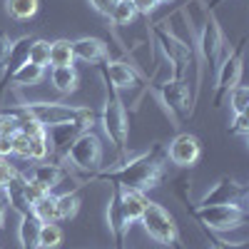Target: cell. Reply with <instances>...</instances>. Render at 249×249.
Masks as SVG:
<instances>
[{
    "instance_id": "obj_4",
    "label": "cell",
    "mask_w": 249,
    "mask_h": 249,
    "mask_svg": "<svg viewBox=\"0 0 249 249\" xmlns=\"http://www.w3.org/2000/svg\"><path fill=\"white\" fill-rule=\"evenodd\" d=\"M23 112L28 117H33L37 124H43L45 130L50 127H60L68 122H77L82 117H92L97 115L92 107H80V105H62V102H25Z\"/></svg>"
},
{
    "instance_id": "obj_13",
    "label": "cell",
    "mask_w": 249,
    "mask_h": 249,
    "mask_svg": "<svg viewBox=\"0 0 249 249\" xmlns=\"http://www.w3.org/2000/svg\"><path fill=\"white\" fill-rule=\"evenodd\" d=\"M120 195L122 190L117 184H110V202H107V227L110 234L115 239V249H124V239H127L130 224L122 217V207H120Z\"/></svg>"
},
{
    "instance_id": "obj_27",
    "label": "cell",
    "mask_w": 249,
    "mask_h": 249,
    "mask_svg": "<svg viewBox=\"0 0 249 249\" xmlns=\"http://www.w3.org/2000/svg\"><path fill=\"white\" fill-rule=\"evenodd\" d=\"M20 132V115L10 107V110H0V135H18Z\"/></svg>"
},
{
    "instance_id": "obj_21",
    "label": "cell",
    "mask_w": 249,
    "mask_h": 249,
    "mask_svg": "<svg viewBox=\"0 0 249 249\" xmlns=\"http://www.w3.org/2000/svg\"><path fill=\"white\" fill-rule=\"evenodd\" d=\"M40 222L33 212H25L20 214V244H23V249H37V232H40Z\"/></svg>"
},
{
    "instance_id": "obj_14",
    "label": "cell",
    "mask_w": 249,
    "mask_h": 249,
    "mask_svg": "<svg viewBox=\"0 0 249 249\" xmlns=\"http://www.w3.org/2000/svg\"><path fill=\"white\" fill-rule=\"evenodd\" d=\"M72 55L80 62H88V65H97V62H105L107 57V45L97 37H80L72 43Z\"/></svg>"
},
{
    "instance_id": "obj_15",
    "label": "cell",
    "mask_w": 249,
    "mask_h": 249,
    "mask_svg": "<svg viewBox=\"0 0 249 249\" xmlns=\"http://www.w3.org/2000/svg\"><path fill=\"white\" fill-rule=\"evenodd\" d=\"M68 175H70V170L62 167V164H53V162L48 164V162H43V164H37V167L30 172V179L37 182L45 192H53Z\"/></svg>"
},
{
    "instance_id": "obj_32",
    "label": "cell",
    "mask_w": 249,
    "mask_h": 249,
    "mask_svg": "<svg viewBox=\"0 0 249 249\" xmlns=\"http://www.w3.org/2000/svg\"><path fill=\"white\" fill-rule=\"evenodd\" d=\"M13 177H18V170L13 167L5 157H0V190H3V187H5Z\"/></svg>"
},
{
    "instance_id": "obj_24",
    "label": "cell",
    "mask_w": 249,
    "mask_h": 249,
    "mask_svg": "<svg viewBox=\"0 0 249 249\" xmlns=\"http://www.w3.org/2000/svg\"><path fill=\"white\" fill-rule=\"evenodd\" d=\"M75 55H72V43L70 40H55L50 43V65L62 68V65H72Z\"/></svg>"
},
{
    "instance_id": "obj_35",
    "label": "cell",
    "mask_w": 249,
    "mask_h": 249,
    "mask_svg": "<svg viewBox=\"0 0 249 249\" xmlns=\"http://www.w3.org/2000/svg\"><path fill=\"white\" fill-rule=\"evenodd\" d=\"M10 155H15L13 152V137L0 135V157H10Z\"/></svg>"
},
{
    "instance_id": "obj_20",
    "label": "cell",
    "mask_w": 249,
    "mask_h": 249,
    "mask_svg": "<svg viewBox=\"0 0 249 249\" xmlns=\"http://www.w3.org/2000/svg\"><path fill=\"white\" fill-rule=\"evenodd\" d=\"M43 80V68L33 65V62H23L8 80V88H33Z\"/></svg>"
},
{
    "instance_id": "obj_1",
    "label": "cell",
    "mask_w": 249,
    "mask_h": 249,
    "mask_svg": "<svg viewBox=\"0 0 249 249\" xmlns=\"http://www.w3.org/2000/svg\"><path fill=\"white\" fill-rule=\"evenodd\" d=\"M167 147L162 142H155L147 152H140L132 160L120 162V167L107 172H95L88 177V182H110L117 184L120 190H137V192H150L164 179L167 175Z\"/></svg>"
},
{
    "instance_id": "obj_30",
    "label": "cell",
    "mask_w": 249,
    "mask_h": 249,
    "mask_svg": "<svg viewBox=\"0 0 249 249\" xmlns=\"http://www.w3.org/2000/svg\"><path fill=\"white\" fill-rule=\"evenodd\" d=\"M230 135H242V137H247L249 135V117H247V112H242V115H234V120H232V124H230V130H227Z\"/></svg>"
},
{
    "instance_id": "obj_28",
    "label": "cell",
    "mask_w": 249,
    "mask_h": 249,
    "mask_svg": "<svg viewBox=\"0 0 249 249\" xmlns=\"http://www.w3.org/2000/svg\"><path fill=\"white\" fill-rule=\"evenodd\" d=\"M230 107L234 110V115H242V112H247V107H249V88H244V85H237L232 92H230Z\"/></svg>"
},
{
    "instance_id": "obj_31",
    "label": "cell",
    "mask_w": 249,
    "mask_h": 249,
    "mask_svg": "<svg viewBox=\"0 0 249 249\" xmlns=\"http://www.w3.org/2000/svg\"><path fill=\"white\" fill-rule=\"evenodd\" d=\"M10 50H13V40H10V35H8L5 30H0V72H3L5 62H8V57H10Z\"/></svg>"
},
{
    "instance_id": "obj_11",
    "label": "cell",
    "mask_w": 249,
    "mask_h": 249,
    "mask_svg": "<svg viewBox=\"0 0 249 249\" xmlns=\"http://www.w3.org/2000/svg\"><path fill=\"white\" fill-rule=\"evenodd\" d=\"M164 147H167V160L182 170L195 167L202 157V142H199L197 135H190V132H179L170 144H164Z\"/></svg>"
},
{
    "instance_id": "obj_23",
    "label": "cell",
    "mask_w": 249,
    "mask_h": 249,
    "mask_svg": "<svg viewBox=\"0 0 249 249\" xmlns=\"http://www.w3.org/2000/svg\"><path fill=\"white\" fill-rule=\"evenodd\" d=\"M5 10L15 20H30L40 10V0H5Z\"/></svg>"
},
{
    "instance_id": "obj_25",
    "label": "cell",
    "mask_w": 249,
    "mask_h": 249,
    "mask_svg": "<svg viewBox=\"0 0 249 249\" xmlns=\"http://www.w3.org/2000/svg\"><path fill=\"white\" fill-rule=\"evenodd\" d=\"M28 62H33V65L43 68V70H45V65H50V43L48 40L33 37L30 50H28Z\"/></svg>"
},
{
    "instance_id": "obj_7",
    "label": "cell",
    "mask_w": 249,
    "mask_h": 249,
    "mask_svg": "<svg viewBox=\"0 0 249 249\" xmlns=\"http://www.w3.org/2000/svg\"><path fill=\"white\" fill-rule=\"evenodd\" d=\"M244 45L247 37H242L237 48L224 57L222 65H217V85H214V97H212V107H222L230 92L239 85L242 80V65H244Z\"/></svg>"
},
{
    "instance_id": "obj_2",
    "label": "cell",
    "mask_w": 249,
    "mask_h": 249,
    "mask_svg": "<svg viewBox=\"0 0 249 249\" xmlns=\"http://www.w3.org/2000/svg\"><path fill=\"white\" fill-rule=\"evenodd\" d=\"M150 33L155 35V43L160 45L162 55L170 60V65L175 70V80H184L192 72V100L197 102L199 95V82H202V70L197 65V55H195V43H184V40L175 37L167 25L155 23L150 25Z\"/></svg>"
},
{
    "instance_id": "obj_19",
    "label": "cell",
    "mask_w": 249,
    "mask_h": 249,
    "mask_svg": "<svg viewBox=\"0 0 249 249\" xmlns=\"http://www.w3.org/2000/svg\"><path fill=\"white\" fill-rule=\"evenodd\" d=\"M80 190L82 184H77L75 190L70 192H62V195H55V212H57V222L62 219H72L80 210Z\"/></svg>"
},
{
    "instance_id": "obj_10",
    "label": "cell",
    "mask_w": 249,
    "mask_h": 249,
    "mask_svg": "<svg viewBox=\"0 0 249 249\" xmlns=\"http://www.w3.org/2000/svg\"><path fill=\"white\" fill-rule=\"evenodd\" d=\"M249 190H247V184H242L239 179L230 177V175H224L219 177L214 184H212V190L207 192L197 207H212V204H242L247 199Z\"/></svg>"
},
{
    "instance_id": "obj_8",
    "label": "cell",
    "mask_w": 249,
    "mask_h": 249,
    "mask_svg": "<svg viewBox=\"0 0 249 249\" xmlns=\"http://www.w3.org/2000/svg\"><path fill=\"white\" fill-rule=\"evenodd\" d=\"M157 97L162 100V105L167 107V112L182 124L195 115V100L190 92L187 80H175L170 77L167 82L157 85Z\"/></svg>"
},
{
    "instance_id": "obj_29",
    "label": "cell",
    "mask_w": 249,
    "mask_h": 249,
    "mask_svg": "<svg viewBox=\"0 0 249 249\" xmlns=\"http://www.w3.org/2000/svg\"><path fill=\"white\" fill-rule=\"evenodd\" d=\"M199 230H202V234L207 237V242L212 244V249H247L244 244H232V242H224L217 232H212V230H207V227H202V224H197Z\"/></svg>"
},
{
    "instance_id": "obj_33",
    "label": "cell",
    "mask_w": 249,
    "mask_h": 249,
    "mask_svg": "<svg viewBox=\"0 0 249 249\" xmlns=\"http://www.w3.org/2000/svg\"><path fill=\"white\" fill-rule=\"evenodd\" d=\"M130 3L135 5V10H137V15H142V18H150L155 10H157V0H130Z\"/></svg>"
},
{
    "instance_id": "obj_36",
    "label": "cell",
    "mask_w": 249,
    "mask_h": 249,
    "mask_svg": "<svg viewBox=\"0 0 249 249\" xmlns=\"http://www.w3.org/2000/svg\"><path fill=\"white\" fill-rule=\"evenodd\" d=\"M5 214H8V204H5L3 199H0V227L5 224Z\"/></svg>"
},
{
    "instance_id": "obj_37",
    "label": "cell",
    "mask_w": 249,
    "mask_h": 249,
    "mask_svg": "<svg viewBox=\"0 0 249 249\" xmlns=\"http://www.w3.org/2000/svg\"><path fill=\"white\" fill-rule=\"evenodd\" d=\"M219 3H224V0H210V3H207V8H210V10H214Z\"/></svg>"
},
{
    "instance_id": "obj_16",
    "label": "cell",
    "mask_w": 249,
    "mask_h": 249,
    "mask_svg": "<svg viewBox=\"0 0 249 249\" xmlns=\"http://www.w3.org/2000/svg\"><path fill=\"white\" fill-rule=\"evenodd\" d=\"M147 192H137V190H122L120 195V207H122V217L127 219V224L140 222L144 207H147Z\"/></svg>"
},
{
    "instance_id": "obj_22",
    "label": "cell",
    "mask_w": 249,
    "mask_h": 249,
    "mask_svg": "<svg viewBox=\"0 0 249 249\" xmlns=\"http://www.w3.org/2000/svg\"><path fill=\"white\" fill-rule=\"evenodd\" d=\"M62 227L57 222H43L37 232V249H60L62 247Z\"/></svg>"
},
{
    "instance_id": "obj_18",
    "label": "cell",
    "mask_w": 249,
    "mask_h": 249,
    "mask_svg": "<svg viewBox=\"0 0 249 249\" xmlns=\"http://www.w3.org/2000/svg\"><path fill=\"white\" fill-rule=\"evenodd\" d=\"M50 80H53V88L60 92V95H70L77 90L80 85V75L72 65H62V68H53L50 72Z\"/></svg>"
},
{
    "instance_id": "obj_6",
    "label": "cell",
    "mask_w": 249,
    "mask_h": 249,
    "mask_svg": "<svg viewBox=\"0 0 249 249\" xmlns=\"http://www.w3.org/2000/svg\"><path fill=\"white\" fill-rule=\"evenodd\" d=\"M65 160L72 164V170L85 175V182H88V177H92L102 167V142H100V137L92 130H85L82 135H77L75 142L70 144Z\"/></svg>"
},
{
    "instance_id": "obj_12",
    "label": "cell",
    "mask_w": 249,
    "mask_h": 249,
    "mask_svg": "<svg viewBox=\"0 0 249 249\" xmlns=\"http://www.w3.org/2000/svg\"><path fill=\"white\" fill-rule=\"evenodd\" d=\"M100 72L105 80H110L117 90H132V88H140L147 82L137 72L135 65H130V62H124V60H105L100 65Z\"/></svg>"
},
{
    "instance_id": "obj_17",
    "label": "cell",
    "mask_w": 249,
    "mask_h": 249,
    "mask_svg": "<svg viewBox=\"0 0 249 249\" xmlns=\"http://www.w3.org/2000/svg\"><path fill=\"white\" fill-rule=\"evenodd\" d=\"M3 192H5V197H8V204L13 207L15 212H20V214H25V212H33V207L28 204V199H25V177L18 172V177H13L5 187H3Z\"/></svg>"
},
{
    "instance_id": "obj_26",
    "label": "cell",
    "mask_w": 249,
    "mask_h": 249,
    "mask_svg": "<svg viewBox=\"0 0 249 249\" xmlns=\"http://www.w3.org/2000/svg\"><path fill=\"white\" fill-rule=\"evenodd\" d=\"M135 18H137V10H135V5L130 3V0H117V5L112 8L107 20H112L117 28H122V25H132Z\"/></svg>"
},
{
    "instance_id": "obj_38",
    "label": "cell",
    "mask_w": 249,
    "mask_h": 249,
    "mask_svg": "<svg viewBox=\"0 0 249 249\" xmlns=\"http://www.w3.org/2000/svg\"><path fill=\"white\" fill-rule=\"evenodd\" d=\"M157 3H160V5H162V3H170V0H157Z\"/></svg>"
},
{
    "instance_id": "obj_9",
    "label": "cell",
    "mask_w": 249,
    "mask_h": 249,
    "mask_svg": "<svg viewBox=\"0 0 249 249\" xmlns=\"http://www.w3.org/2000/svg\"><path fill=\"white\" fill-rule=\"evenodd\" d=\"M197 50H199L202 60L210 65V70H217L219 57L224 53V33L217 23L214 13H210V18L204 20L202 30L197 33Z\"/></svg>"
},
{
    "instance_id": "obj_5",
    "label": "cell",
    "mask_w": 249,
    "mask_h": 249,
    "mask_svg": "<svg viewBox=\"0 0 249 249\" xmlns=\"http://www.w3.org/2000/svg\"><path fill=\"white\" fill-rule=\"evenodd\" d=\"M144 232H147L157 244H164V247H172V249H184L182 247V239H179V227H177V219L164 210L162 204L157 202H147L144 212L140 217Z\"/></svg>"
},
{
    "instance_id": "obj_3",
    "label": "cell",
    "mask_w": 249,
    "mask_h": 249,
    "mask_svg": "<svg viewBox=\"0 0 249 249\" xmlns=\"http://www.w3.org/2000/svg\"><path fill=\"white\" fill-rule=\"evenodd\" d=\"M100 124L105 130L107 140L115 144L120 162H124L127 160V140H130V117L120 100V90L110 80H105V105H102V112H100Z\"/></svg>"
},
{
    "instance_id": "obj_34",
    "label": "cell",
    "mask_w": 249,
    "mask_h": 249,
    "mask_svg": "<svg viewBox=\"0 0 249 249\" xmlns=\"http://www.w3.org/2000/svg\"><path fill=\"white\" fill-rule=\"evenodd\" d=\"M90 5H92L95 13H100L102 18H110L112 8L117 5V0H90Z\"/></svg>"
}]
</instances>
